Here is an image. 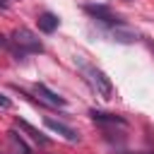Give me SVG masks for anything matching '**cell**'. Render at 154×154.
I'll return each mask as SVG.
<instances>
[{
    "label": "cell",
    "instance_id": "obj_4",
    "mask_svg": "<svg viewBox=\"0 0 154 154\" xmlns=\"http://www.w3.org/2000/svg\"><path fill=\"white\" fill-rule=\"evenodd\" d=\"M34 94H36V96H41V101H46L48 106H58V108H63V106L67 103L63 96H58L55 91H51L46 84H34Z\"/></svg>",
    "mask_w": 154,
    "mask_h": 154
},
{
    "label": "cell",
    "instance_id": "obj_9",
    "mask_svg": "<svg viewBox=\"0 0 154 154\" xmlns=\"http://www.w3.org/2000/svg\"><path fill=\"white\" fill-rule=\"evenodd\" d=\"M0 103H2V108H5V111H7V108H10V99H7V96H5V94H2V96H0Z\"/></svg>",
    "mask_w": 154,
    "mask_h": 154
},
{
    "label": "cell",
    "instance_id": "obj_10",
    "mask_svg": "<svg viewBox=\"0 0 154 154\" xmlns=\"http://www.w3.org/2000/svg\"><path fill=\"white\" fill-rule=\"evenodd\" d=\"M10 2H12V0H2V7H7V5H10Z\"/></svg>",
    "mask_w": 154,
    "mask_h": 154
},
{
    "label": "cell",
    "instance_id": "obj_1",
    "mask_svg": "<svg viewBox=\"0 0 154 154\" xmlns=\"http://www.w3.org/2000/svg\"><path fill=\"white\" fill-rule=\"evenodd\" d=\"M5 46H7V51H10L17 60H22V58H26V55H31V53H41V51H43V46H41V41L36 38V34H31V31L24 29V26L14 29L12 36L5 38Z\"/></svg>",
    "mask_w": 154,
    "mask_h": 154
},
{
    "label": "cell",
    "instance_id": "obj_5",
    "mask_svg": "<svg viewBox=\"0 0 154 154\" xmlns=\"http://www.w3.org/2000/svg\"><path fill=\"white\" fill-rule=\"evenodd\" d=\"M89 116H91V120H94V123H99V125H120V128H128L125 118H120V116H116V113H103V111L91 108V111H89Z\"/></svg>",
    "mask_w": 154,
    "mask_h": 154
},
{
    "label": "cell",
    "instance_id": "obj_3",
    "mask_svg": "<svg viewBox=\"0 0 154 154\" xmlns=\"http://www.w3.org/2000/svg\"><path fill=\"white\" fill-rule=\"evenodd\" d=\"M43 123H46V128H51L53 132H58V135L65 137L67 142H79V132L72 130L70 125H65V123H60V120H55V118H43Z\"/></svg>",
    "mask_w": 154,
    "mask_h": 154
},
{
    "label": "cell",
    "instance_id": "obj_8",
    "mask_svg": "<svg viewBox=\"0 0 154 154\" xmlns=\"http://www.w3.org/2000/svg\"><path fill=\"white\" fill-rule=\"evenodd\" d=\"M17 125H19V128H22V130H24V132L31 137V140H36L38 144H48V137H43V135H41V132H38L34 125H29L26 120H17Z\"/></svg>",
    "mask_w": 154,
    "mask_h": 154
},
{
    "label": "cell",
    "instance_id": "obj_2",
    "mask_svg": "<svg viewBox=\"0 0 154 154\" xmlns=\"http://www.w3.org/2000/svg\"><path fill=\"white\" fill-rule=\"evenodd\" d=\"M77 67L82 72V77L87 79V84L101 96V99H113V82L106 77L103 70H99L96 65L87 63V60H77Z\"/></svg>",
    "mask_w": 154,
    "mask_h": 154
},
{
    "label": "cell",
    "instance_id": "obj_7",
    "mask_svg": "<svg viewBox=\"0 0 154 154\" xmlns=\"http://www.w3.org/2000/svg\"><path fill=\"white\" fill-rule=\"evenodd\" d=\"M7 142H10V147H12V152H17V154H31V147L14 132V130H10L7 132Z\"/></svg>",
    "mask_w": 154,
    "mask_h": 154
},
{
    "label": "cell",
    "instance_id": "obj_11",
    "mask_svg": "<svg viewBox=\"0 0 154 154\" xmlns=\"http://www.w3.org/2000/svg\"><path fill=\"white\" fill-rule=\"evenodd\" d=\"M152 154H154V152H152Z\"/></svg>",
    "mask_w": 154,
    "mask_h": 154
},
{
    "label": "cell",
    "instance_id": "obj_6",
    "mask_svg": "<svg viewBox=\"0 0 154 154\" xmlns=\"http://www.w3.org/2000/svg\"><path fill=\"white\" fill-rule=\"evenodd\" d=\"M36 24H38V29H41L43 34H53V31L58 29V17H55L53 12H41L38 19H36Z\"/></svg>",
    "mask_w": 154,
    "mask_h": 154
}]
</instances>
